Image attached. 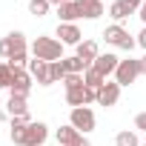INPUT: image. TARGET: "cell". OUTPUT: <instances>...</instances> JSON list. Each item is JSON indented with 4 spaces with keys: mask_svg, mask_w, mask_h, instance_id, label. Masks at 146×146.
<instances>
[{
    "mask_svg": "<svg viewBox=\"0 0 146 146\" xmlns=\"http://www.w3.org/2000/svg\"><path fill=\"white\" fill-rule=\"evenodd\" d=\"M32 54L37 60H46V63H54V60H63V43L54 40V37H37L32 43Z\"/></svg>",
    "mask_w": 146,
    "mask_h": 146,
    "instance_id": "1",
    "label": "cell"
},
{
    "mask_svg": "<svg viewBox=\"0 0 146 146\" xmlns=\"http://www.w3.org/2000/svg\"><path fill=\"white\" fill-rule=\"evenodd\" d=\"M137 75H143V69H140V60H120L117 69H115V83L117 86H129L137 80Z\"/></svg>",
    "mask_w": 146,
    "mask_h": 146,
    "instance_id": "2",
    "label": "cell"
},
{
    "mask_svg": "<svg viewBox=\"0 0 146 146\" xmlns=\"http://www.w3.org/2000/svg\"><path fill=\"white\" fill-rule=\"evenodd\" d=\"M103 37H106V43H112V46H117V49H126V52H132L135 46H137V40H132L129 37V32L123 29V26H109L106 32H103Z\"/></svg>",
    "mask_w": 146,
    "mask_h": 146,
    "instance_id": "3",
    "label": "cell"
},
{
    "mask_svg": "<svg viewBox=\"0 0 146 146\" xmlns=\"http://www.w3.org/2000/svg\"><path fill=\"white\" fill-rule=\"evenodd\" d=\"M17 52H26V35L23 32H12V35H6L3 40H0V54H3L6 60L12 54H17Z\"/></svg>",
    "mask_w": 146,
    "mask_h": 146,
    "instance_id": "4",
    "label": "cell"
},
{
    "mask_svg": "<svg viewBox=\"0 0 146 146\" xmlns=\"http://www.w3.org/2000/svg\"><path fill=\"white\" fill-rule=\"evenodd\" d=\"M69 123L75 126L78 132H92V129H95V112L86 109V106H78V109H72Z\"/></svg>",
    "mask_w": 146,
    "mask_h": 146,
    "instance_id": "5",
    "label": "cell"
},
{
    "mask_svg": "<svg viewBox=\"0 0 146 146\" xmlns=\"http://www.w3.org/2000/svg\"><path fill=\"white\" fill-rule=\"evenodd\" d=\"M12 95H20V98H29L32 92V75L23 69H12V86H9Z\"/></svg>",
    "mask_w": 146,
    "mask_h": 146,
    "instance_id": "6",
    "label": "cell"
},
{
    "mask_svg": "<svg viewBox=\"0 0 146 146\" xmlns=\"http://www.w3.org/2000/svg\"><path fill=\"white\" fill-rule=\"evenodd\" d=\"M46 135H49V126L46 123H29L26 126V135H23V146H43L46 143Z\"/></svg>",
    "mask_w": 146,
    "mask_h": 146,
    "instance_id": "7",
    "label": "cell"
},
{
    "mask_svg": "<svg viewBox=\"0 0 146 146\" xmlns=\"http://www.w3.org/2000/svg\"><path fill=\"white\" fill-rule=\"evenodd\" d=\"M57 17L63 23H72V20L83 17V0H66L63 6H57Z\"/></svg>",
    "mask_w": 146,
    "mask_h": 146,
    "instance_id": "8",
    "label": "cell"
},
{
    "mask_svg": "<svg viewBox=\"0 0 146 146\" xmlns=\"http://www.w3.org/2000/svg\"><path fill=\"white\" fill-rule=\"evenodd\" d=\"M117 63H120V60H117L115 54H98V60L92 63V69L98 72V75H100L103 80H106L109 75H115V69H117Z\"/></svg>",
    "mask_w": 146,
    "mask_h": 146,
    "instance_id": "9",
    "label": "cell"
},
{
    "mask_svg": "<svg viewBox=\"0 0 146 146\" xmlns=\"http://www.w3.org/2000/svg\"><path fill=\"white\" fill-rule=\"evenodd\" d=\"M29 75L32 78H37V83L40 86H52V75H49V63L46 60H29Z\"/></svg>",
    "mask_w": 146,
    "mask_h": 146,
    "instance_id": "10",
    "label": "cell"
},
{
    "mask_svg": "<svg viewBox=\"0 0 146 146\" xmlns=\"http://www.w3.org/2000/svg\"><path fill=\"white\" fill-rule=\"evenodd\" d=\"M57 37H60V43H69V46H78V43H83L80 37V29L75 26V23H60L57 26Z\"/></svg>",
    "mask_w": 146,
    "mask_h": 146,
    "instance_id": "11",
    "label": "cell"
},
{
    "mask_svg": "<svg viewBox=\"0 0 146 146\" xmlns=\"http://www.w3.org/2000/svg\"><path fill=\"white\" fill-rule=\"evenodd\" d=\"M117 98H120V86L117 83H103L100 92H98V103L100 106H115Z\"/></svg>",
    "mask_w": 146,
    "mask_h": 146,
    "instance_id": "12",
    "label": "cell"
},
{
    "mask_svg": "<svg viewBox=\"0 0 146 146\" xmlns=\"http://www.w3.org/2000/svg\"><path fill=\"white\" fill-rule=\"evenodd\" d=\"M57 143H60V146H78V143H80V132L72 126V123H69V126H60V129H57Z\"/></svg>",
    "mask_w": 146,
    "mask_h": 146,
    "instance_id": "13",
    "label": "cell"
},
{
    "mask_svg": "<svg viewBox=\"0 0 146 146\" xmlns=\"http://www.w3.org/2000/svg\"><path fill=\"white\" fill-rule=\"evenodd\" d=\"M78 57H80L86 66H92V63L98 60V43H95V40H83V43H78Z\"/></svg>",
    "mask_w": 146,
    "mask_h": 146,
    "instance_id": "14",
    "label": "cell"
},
{
    "mask_svg": "<svg viewBox=\"0 0 146 146\" xmlns=\"http://www.w3.org/2000/svg\"><path fill=\"white\" fill-rule=\"evenodd\" d=\"M6 109H9V115H12V117H20V115H29V106H26V98H20V95H12V98H9V103H6Z\"/></svg>",
    "mask_w": 146,
    "mask_h": 146,
    "instance_id": "15",
    "label": "cell"
},
{
    "mask_svg": "<svg viewBox=\"0 0 146 146\" xmlns=\"http://www.w3.org/2000/svg\"><path fill=\"white\" fill-rule=\"evenodd\" d=\"M100 15H103V3H100V0H86V3H83V17L98 20Z\"/></svg>",
    "mask_w": 146,
    "mask_h": 146,
    "instance_id": "16",
    "label": "cell"
},
{
    "mask_svg": "<svg viewBox=\"0 0 146 146\" xmlns=\"http://www.w3.org/2000/svg\"><path fill=\"white\" fill-rule=\"evenodd\" d=\"M109 15H112V17H115V20L120 23V20H126V17H129L132 12H129V6L123 3V0H115V3L109 6Z\"/></svg>",
    "mask_w": 146,
    "mask_h": 146,
    "instance_id": "17",
    "label": "cell"
},
{
    "mask_svg": "<svg viewBox=\"0 0 146 146\" xmlns=\"http://www.w3.org/2000/svg\"><path fill=\"white\" fill-rule=\"evenodd\" d=\"M83 83H86V86H92V89H100V86H103L106 80H103V78L98 75V72H95L92 66H89V69L83 72Z\"/></svg>",
    "mask_w": 146,
    "mask_h": 146,
    "instance_id": "18",
    "label": "cell"
},
{
    "mask_svg": "<svg viewBox=\"0 0 146 146\" xmlns=\"http://www.w3.org/2000/svg\"><path fill=\"white\" fill-rule=\"evenodd\" d=\"M49 0H29V12L35 15V17H43V15H49Z\"/></svg>",
    "mask_w": 146,
    "mask_h": 146,
    "instance_id": "19",
    "label": "cell"
},
{
    "mask_svg": "<svg viewBox=\"0 0 146 146\" xmlns=\"http://www.w3.org/2000/svg\"><path fill=\"white\" fill-rule=\"evenodd\" d=\"M49 75H52V83H57V80H63V78H66V66H63V60L49 63Z\"/></svg>",
    "mask_w": 146,
    "mask_h": 146,
    "instance_id": "20",
    "label": "cell"
},
{
    "mask_svg": "<svg viewBox=\"0 0 146 146\" xmlns=\"http://www.w3.org/2000/svg\"><path fill=\"white\" fill-rule=\"evenodd\" d=\"M115 146H140V143H137V135L135 132H120L115 137Z\"/></svg>",
    "mask_w": 146,
    "mask_h": 146,
    "instance_id": "21",
    "label": "cell"
},
{
    "mask_svg": "<svg viewBox=\"0 0 146 146\" xmlns=\"http://www.w3.org/2000/svg\"><path fill=\"white\" fill-rule=\"evenodd\" d=\"M9 86H12V66L0 63V89H9Z\"/></svg>",
    "mask_w": 146,
    "mask_h": 146,
    "instance_id": "22",
    "label": "cell"
},
{
    "mask_svg": "<svg viewBox=\"0 0 146 146\" xmlns=\"http://www.w3.org/2000/svg\"><path fill=\"white\" fill-rule=\"evenodd\" d=\"M63 86H66V92H69V89H80V86H86V83H83V75H66V78H63Z\"/></svg>",
    "mask_w": 146,
    "mask_h": 146,
    "instance_id": "23",
    "label": "cell"
},
{
    "mask_svg": "<svg viewBox=\"0 0 146 146\" xmlns=\"http://www.w3.org/2000/svg\"><path fill=\"white\" fill-rule=\"evenodd\" d=\"M123 3L129 6V12H140V6H143V0H123Z\"/></svg>",
    "mask_w": 146,
    "mask_h": 146,
    "instance_id": "24",
    "label": "cell"
},
{
    "mask_svg": "<svg viewBox=\"0 0 146 146\" xmlns=\"http://www.w3.org/2000/svg\"><path fill=\"white\" fill-rule=\"evenodd\" d=\"M135 126H137V129H143V132H146V112H140V115H137V117H135Z\"/></svg>",
    "mask_w": 146,
    "mask_h": 146,
    "instance_id": "25",
    "label": "cell"
},
{
    "mask_svg": "<svg viewBox=\"0 0 146 146\" xmlns=\"http://www.w3.org/2000/svg\"><path fill=\"white\" fill-rule=\"evenodd\" d=\"M137 46H143V49H146V26H143V29H140V35H137Z\"/></svg>",
    "mask_w": 146,
    "mask_h": 146,
    "instance_id": "26",
    "label": "cell"
},
{
    "mask_svg": "<svg viewBox=\"0 0 146 146\" xmlns=\"http://www.w3.org/2000/svg\"><path fill=\"white\" fill-rule=\"evenodd\" d=\"M137 15H140V20L146 23V0H143V6H140V12H137Z\"/></svg>",
    "mask_w": 146,
    "mask_h": 146,
    "instance_id": "27",
    "label": "cell"
},
{
    "mask_svg": "<svg viewBox=\"0 0 146 146\" xmlns=\"http://www.w3.org/2000/svg\"><path fill=\"white\" fill-rule=\"evenodd\" d=\"M140 69H143V75H146V54L140 57Z\"/></svg>",
    "mask_w": 146,
    "mask_h": 146,
    "instance_id": "28",
    "label": "cell"
},
{
    "mask_svg": "<svg viewBox=\"0 0 146 146\" xmlns=\"http://www.w3.org/2000/svg\"><path fill=\"white\" fill-rule=\"evenodd\" d=\"M78 146H92V143H89L86 137H80V143H78Z\"/></svg>",
    "mask_w": 146,
    "mask_h": 146,
    "instance_id": "29",
    "label": "cell"
},
{
    "mask_svg": "<svg viewBox=\"0 0 146 146\" xmlns=\"http://www.w3.org/2000/svg\"><path fill=\"white\" fill-rule=\"evenodd\" d=\"M49 3H54V6H63V3H66V0H49Z\"/></svg>",
    "mask_w": 146,
    "mask_h": 146,
    "instance_id": "30",
    "label": "cell"
},
{
    "mask_svg": "<svg viewBox=\"0 0 146 146\" xmlns=\"http://www.w3.org/2000/svg\"><path fill=\"white\" fill-rule=\"evenodd\" d=\"M0 117H3V115H0Z\"/></svg>",
    "mask_w": 146,
    "mask_h": 146,
    "instance_id": "31",
    "label": "cell"
},
{
    "mask_svg": "<svg viewBox=\"0 0 146 146\" xmlns=\"http://www.w3.org/2000/svg\"><path fill=\"white\" fill-rule=\"evenodd\" d=\"M83 3H86V0H83Z\"/></svg>",
    "mask_w": 146,
    "mask_h": 146,
    "instance_id": "32",
    "label": "cell"
}]
</instances>
